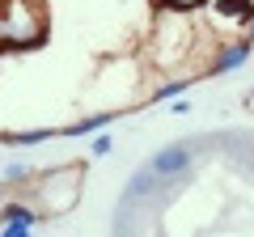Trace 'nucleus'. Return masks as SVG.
<instances>
[{"instance_id": "nucleus-1", "label": "nucleus", "mask_w": 254, "mask_h": 237, "mask_svg": "<svg viewBox=\"0 0 254 237\" xmlns=\"http://www.w3.org/2000/svg\"><path fill=\"white\" fill-rule=\"evenodd\" d=\"M0 38L9 47H34L47 38L43 0H4L0 4Z\"/></svg>"}, {"instance_id": "nucleus-2", "label": "nucleus", "mask_w": 254, "mask_h": 237, "mask_svg": "<svg viewBox=\"0 0 254 237\" xmlns=\"http://www.w3.org/2000/svg\"><path fill=\"white\" fill-rule=\"evenodd\" d=\"M148 170H153L161 182H165V178H178V174L190 170V148H187V144H165L161 153H153Z\"/></svg>"}, {"instance_id": "nucleus-3", "label": "nucleus", "mask_w": 254, "mask_h": 237, "mask_svg": "<svg viewBox=\"0 0 254 237\" xmlns=\"http://www.w3.org/2000/svg\"><path fill=\"white\" fill-rule=\"evenodd\" d=\"M250 51H254L250 38H246V43H233L229 51H220V55H216V64H212V76H225V72H233V68H242L246 59H250Z\"/></svg>"}, {"instance_id": "nucleus-4", "label": "nucleus", "mask_w": 254, "mask_h": 237, "mask_svg": "<svg viewBox=\"0 0 254 237\" xmlns=\"http://www.w3.org/2000/svg\"><path fill=\"white\" fill-rule=\"evenodd\" d=\"M157 182H161V178H157L153 170H140V174H131V182H127V191H123V208H131L136 199H148V195L157 191Z\"/></svg>"}, {"instance_id": "nucleus-5", "label": "nucleus", "mask_w": 254, "mask_h": 237, "mask_svg": "<svg viewBox=\"0 0 254 237\" xmlns=\"http://www.w3.org/2000/svg\"><path fill=\"white\" fill-rule=\"evenodd\" d=\"M4 220H17V225H30V229H34L43 216L30 212V208H21V203H9V208H0V225H4Z\"/></svg>"}, {"instance_id": "nucleus-6", "label": "nucleus", "mask_w": 254, "mask_h": 237, "mask_svg": "<svg viewBox=\"0 0 254 237\" xmlns=\"http://www.w3.org/2000/svg\"><path fill=\"white\" fill-rule=\"evenodd\" d=\"M51 136H60L55 127H34V131H17V136H4L9 144H21V148H30V144H43V140H51Z\"/></svg>"}, {"instance_id": "nucleus-7", "label": "nucleus", "mask_w": 254, "mask_h": 237, "mask_svg": "<svg viewBox=\"0 0 254 237\" xmlns=\"http://www.w3.org/2000/svg\"><path fill=\"white\" fill-rule=\"evenodd\" d=\"M110 118H115V115H89V118H81L76 127H68V136H85V131H102V127H110Z\"/></svg>"}, {"instance_id": "nucleus-8", "label": "nucleus", "mask_w": 254, "mask_h": 237, "mask_svg": "<svg viewBox=\"0 0 254 237\" xmlns=\"http://www.w3.org/2000/svg\"><path fill=\"white\" fill-rule=\"evenodd\" d=\"M178 93H187V81H165V85H161V89H157V93H153V98H157V102H161V98H178Z\"/></svg>"}, {"instance_id": "nucleus-9", "label": "nucleus", "mask_w": 254, "mask_h": 237, "mask_svg": "<svg viewBox=\"0 0 254 237\" xmlns=\"http://www.w3.org/2000/svg\"><path fill=\"white\" fill-rule=\"evenodd\" d=\"M4 178H9V182H26V178H30V165H9Z\"/></svg>"}, {"instance_id": "nucleus-10", "label": "nucleus", "mask_w": 254, "mask_h": 237, "mask_svg": "<svg viewBox=\"0 0 254 237\" xmlns=\"http://www.w3.org/2000/svg\"><path fill=\"white\" fill-rule=\"evenodd\" d=\"M30 225H17V220H4V237H26Z\"/></svg>"}, {"instance_id": "nucleus-11", "label": "nucleus", "mask_w": 254, "mask_h": 237, "mask_svg": "<svg viewBox=\"0 0 254 237\" xmlns=\"http://www.w3.org/2000/svg\"><path fill=\"white\" fill-rule=\"evenodd\" d=\"M110 148H115V144H110V136H98V140H93V157H106Z\"/></svg>"}, {"instance_id": "nucleus-12", "label": "nucleus", "mask_w": 254, "mask_h": 237, "mask_svg": "<svg viewBox=\"0 0 254 237\" xmlns=\"http://www.w3.org/2000/svg\"><path fill=\"white\" fill-rule=\"evenodd\" d=\"M170 9H190V4H199V0H165Z\"/></svg>"}, {"instance_id": "nucleus-13", "label": "nucleus", "mask_w": 254, "mask_h": 237, "mask_svg": "<svg viewBox=\"0 0 254 237\" xmlns=\"http://www.w3.org/2000/svg\"><path fill=\"white\" fill-rule=\"evenodd\" d=\"M246 30H250V34H246V38H250V43H254V21H246Z\"/></svg>"}]
</instances>
